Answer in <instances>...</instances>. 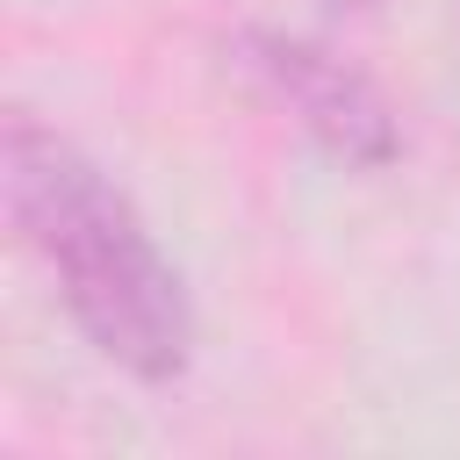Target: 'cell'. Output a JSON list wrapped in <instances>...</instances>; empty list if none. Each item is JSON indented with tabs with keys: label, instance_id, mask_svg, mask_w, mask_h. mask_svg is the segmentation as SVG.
I'll return each mask as SVG.
<instances>
[{
	"label": "cell",
	"instance_id": "obj_1",
	"mask_svg": "<svg viewBox=\"0 0 460 460\" xmlns=\"http://www.w3.org/2000/svg\"><path fill=\"white\" fill-rule=\"evenodd\" d=\"M0 187L22 244L43 259L93 352L137 381H172L194 352V309L137 201L79 144L29 115H14L0 137Z\"/></svg>",
	"mask_w": 460,
	"mask_h": 460
},
{
	"label": "cell",
	"instance_id": "obj_2",
	"mask_svg": "<svg viewBox=\"0 0 460 460\" xmlns=\"http://www.w3.org/2000/svg\"><path fill=\"white\" fill-rule=\"evenodd\" d=\"M244 50H252V72L273 86V101L331 158H345V165H388L395 158V122L381 108V93L345 58H331L323 43H302V36H273V29L244 36Z\"/></svg>",
	"mask_w": 460,
	"mask_h": 460
},
{
	"label": "cell",
	"instance_id": "obj_3",
	"mask_svg": "<svg viewBox=\"0 0 460 460\" xmlns=\"http://www.w3.org/2000/svg\"><path fill=\"white\" fill-rule=\"evenodd\" d=\"M331 7H338V14H352V7H367V0H331Z\"/></svg>",
	"mask_w": 460,
	"mask_h": 460
}]
</instances>
